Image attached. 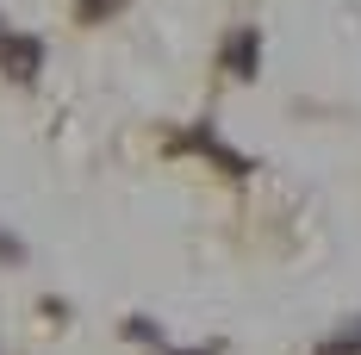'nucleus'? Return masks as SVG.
<instances>
[{
    "instance_id": "nucleus-1",
    "label": "nucleus",
    "mask_w": 361,
    "mask_h": 355,
    "mask_svg": "<svg viewBox=\"0 0 361 355\" xmlns=\"http://www.w3.org/2000/svg\"><path fill=\"white\" fill-rule=\"evenodd\" d=\"M37 69H44V37L0 25V75L6 81H37Z\"/></svg>"
},
{
    "instance_id": "nucleus-2",
    "label": "nucleus",
    "mask_w": 361,
    "mask_h": 355,
    "mask_svg": "<svg viewBox=\"0 0 361 355\" xmlns=\"http://www.w3.org/2000/svg\"><path fill=\"white\" fill-rule=\"evenodd\" d=\"M169 143H175V150H200V156H212L224 175H250V169H255L250 156H243V150H231V143L218 138L212 125H187V131H175Z\"/></svg>"
},
{
    "instance_id": "nucleus-3",
    "label": "nucleus",
    "mask_w": 361,
    "mask_h": 355,
    "mask_svg": "<svg viewBox=\"0 0 361 355\" xmlns=\"http://www.w3.org/2000/svg\"><path fill=\"white\" fill-rule=\"evenodd\" d=\"M224 69L237 75V81H255V69H262V32L255 25H237V32L224 37Z\"/></svg>"
},
{
    "instance_id": "nucleus-4",
    "label": "nucleus",
    "mask_w": 361,
    "mask_h": 355,
    "mask_svg": "<svg viewBox=\"0 0 361 355\" xmlns=\"http://www.w3.org/2000/svg\"><path fill=\"white\" fill-rule=\"evenodd\" d=\"M318 355H361V312L343 324L336 337H324V343H318Z\"/></svg>"
},
{
    "instance_id": "nucleus-5",
    "label": "nucleus",
    "mask_w": 361,
    "mask_h": 355,
    "mask_svg": "<svg viewBox=\"0 0 361 355\" xmlns=\"http://www.w3.org/2000/svg\"><path fill=\"white\" fill-rule=\"evenodd\" d=\"M118 6H125V0H75V13H81L87 25H100V19H112Z\"/></svg>"
},
{
    "instance_id": "nucleus-6",
    "label": "nucleus",
    "mask_w": 361,
    "mask_h": 355,
    "mask_svg": "<svg viewBox=\"0 0 361 355\" xmlns=\"http://www.w3.org/2000/svg\"><path fill=\"white\" fill-rule=\"evenodd\" d=\"M125 337H137V343H156V349H162V330H156L149 318H131V324H125Z\"/></svg>"
},
{
    "instance_id": "nucleus-7",
    "label": "nucleus",
    "mask_w": 361,
    "mask_h": 355,
    "mask_svg": "<svg viewBox=\"0 0 361 355\" xmlns=\"http://www.w3.org/2000/svg\"><path fill=\"white\" fill-rule=\"evenodd\" d=\"M0 262H25V243H19L6 224H0Z\"/></svg>"
},
{
    "instance_id": "nucleus-8",
    "label": "nucleus",
    "mask_w": 361,
    "mask_h": 355,
    "mask_svg": "<svg viewBox=\"0 0 361 355\" xmlns=\"http://www.w3.org/2000/svg\"><path fill=\"white\" fill-rule=\"evenodd\" d=\"M162 355H218V343H206V349H162Z\"/></svg>"
}]
</instances>
